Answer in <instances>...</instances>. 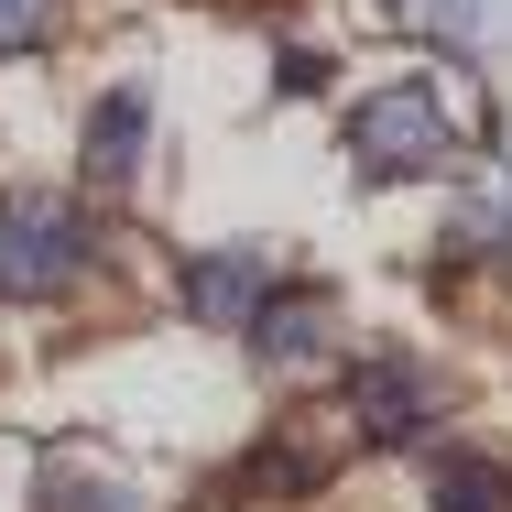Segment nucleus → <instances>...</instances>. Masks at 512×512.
Segmentation results:
<instances>
[{
  "instance_id": "obj_1",
  "label": "nucleus",
  "mask_w": 512,
  "mask_h": 512,
  "mask_svg": "<svg viewBox=\"0 0 512 512\" xmlns=\"http://www.w3.org/2000/svg\"><path fill=\"white\" fill-rule=\"evenodd\" d=\"M88 251H99L88 207L55 197V186H22V197L0 207V306H55L88 273Z\"/></svg>"
},
{
  "instance_id": "obj_2",
  "label": "nucleus",
  "mask_w": 512,
  "mask_h": 512,
  "mask_svg": "<svg viewBox=\"0 0 512 512\" xmlns=\"http://www.w3.org/2000/svg\"><path fill=\"white\" fill-rule=\"evenodd\" d=\"M447 99L436 88H382V99H360L349 120V153H360V175H425V164H447Z\"/></svg>"
},
{
  "instance_id": "obj_3",
  "label": "nucleus",
  "mask_w": 512,
  "mask_h": 512,
  "mask_svg": "<svg viewBox=\"0 0 512 512\" xmlns=\"http://www.w3.org/2000/svg\"><path fill=\"white\" fill-rule=\"evenodd\" d=\"M349 414H360V436H382V447H404L436 425V382L414 371V360H360V382H349Z\"/></svg>"
},
{
  "instance_id": "obj_4",
  "label": "nucleus",
  "mask_w": 512,
  "mask_h": 512,
  "mask_svg": "<svg viewBox=\"0 0 512 512\" xmlns=\"http://www.w3.org/2000/svg\"><path fill=\"white\" fill-rule=\"evenodd\" d=\"M262 295H273L262 251H197V262H186V316H197V327H251Z\"/></svg>"
},
{
  "instance_id": "obj_5",
  "label": "nucleus",
  "mask_w": 512,
  "mask_h": 512,
  "mask_svg": "<svg viewBox=\"0 0 512 512\" xmlns=\"http://www.w3.org/2000/svg\"><path fill=\"white\" fill-rule=\"evenodd\" d=\"M327 327H338L327 295H262L240 338H251V360H262V371H306L316 349H327Z\"/></svg>"
},
{
  "instance_id": "obj_6",
  "label": "nucleus",
  "mask_w": 512,
  "mask_h": 512,
  "mask_svg": "<svg viewBox=\"0 0 512 512\" xmlns=\"http://www.w3.org/2000/svg\"><path fill=\"white\" fill-rule=\"evenodd\" d=\"M142 153H153V99H142V88H109V99L88 109V186H131Z\"/></svg>"
},
{
  "instance_id": "obj_7",
  "label": "nucleus",
  "mask_w": 512,
  "mask_h": 512,
  "mask_svg": "<svg viewBox=\"0 0 512 512\" xmlns=\"http://www.w3.org/2000/svg\"><path fill=\"white\" fill-rule=\"evenodd\" d=\"M33 512H142V491H131L120 469H88V458H44Z\"/></svg>"
},
{
  "instance_id": "obj_8",
  "label": "nucleus",
  "mask_w": 512,
  "mask_h": 512,
  "mask_svg": "<svg viewBox=\"0 0 512 512\" xmlns=\"http://www.w3.org/2000/svg\"><path fill=\"white\" fill-rule=\"evenodd\" d=\"M502 251H512V207H491V197L447 207V262H502Z\"/></svg>"
},
{
  "instance_id": "obj_9",
  "label": "nucleus",
  "mask_w": 512,
  "mask_h": 512,
  "mask_svg": "<svg viewBox=\"0 0 512 512\" xmlns=\"http://www.w3.org/2000/svg\"><path fill=\"white\" fill-rule=\"evenodd\" d=\"M240 480L284 502V491H316V480H327V458H316V447H295V436H273V447H251V469H240Z\"/></svg>"
},
{
  "instance_id": "obj_10",
  "label": "nucleus",
  "mask_w": 512,
  "mask_h": 512,
  "mask_svg": "<svg viewBox=\"0 0 512 512\" xmlns=\"http://www.w3.org/2000/svg\"><path fill=\"white\" fill-rule=\"evenodd\" d=\"M436 512H512V469H480V458L447 469L436 480Z\"/></svg>"
},
{
  "instance_id": "obj_11",
  "label": "nucleus",
  "mask_w": 512,
  "mask_h": 512,
  "mask_svg": "<svg viewBox=\"0 0 512 512\" xmlns=\"http://www.w3.org/2000/svg\"><path fill=\"white\" fill-rule=\"evenodd\" d=\"M55 11H66V0H0V66H11V55H33V44L55 33Z\"/></svg>"
},
{
  "instance_id": "obj_12",
  "label": "nucleus",
  "mask_w": 512,
  "mask_h": 512,
  "mask_svg": "<svg viewBox=\"0 0 512 512\" xmlns=\"http://www.w3.org/2000/svg\"><path fill=\"white\" fill-rule=\"evenodd\" d=\"M425 11H436V22H447V33H458V44H469V33H480V0H425Z\"/></svg>"
}]
</instances>
